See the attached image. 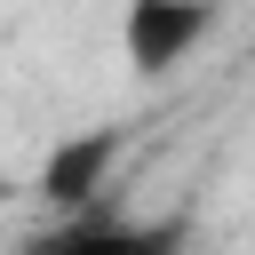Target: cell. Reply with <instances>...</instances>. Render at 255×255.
<instances>
[{
	"mask_svg": "<svg viewBox=\"0 0 255 255\" xmlns=\"http://www.w3.org/2000/svg\"><path fill=\"white\" fill-rule=\"evenodd\" d=\"M207 32H215V0H128L120 8V48L143 80H167Z\"/></svg>",
	"mask_w": 255,
	"mask_h": 255,
	"instance_id": "obj_1",
	"label": "cell"
},
{
	"mask_svg": "<svg viewBox=\"0 0 255 255\" xmlns=\"http://www.w3.org/2000/svg\"><path fill=\"white\" fill-rule=\"evenodd\" d=\"M16 255H183L175 215H64L32 231Z\"/></svg>",
	"mask_w": 255,
	"mask_h": 255,
	"instance_id": "obj_2",
	"label": "cell"
},
{
	"mask_svg": "<svg viewBox=\"0 0 255 255\" xmlns=\"http://www.w3.org/2000/svg\"><path fill=\"white\" fill-rule=\"evenodd\" d=\"M112 159H120V135H72V143H56L48 167H40V199H56L64 215H96V191H104Z\"/></svg>",
	"mask_w": 255,
	"mask_h": 255,
	"instance_id": "obj_3",
	"label": "cell"
}]
</instances>
